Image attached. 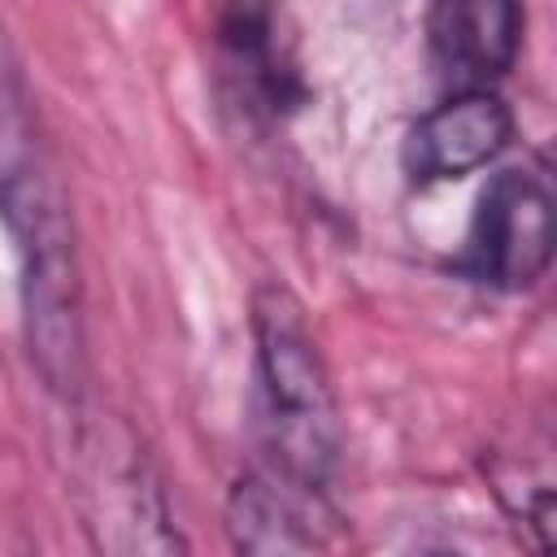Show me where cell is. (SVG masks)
Masks as SVG:
<instances>
[{
  "instance_id": "1",
  "label": "cell",
  "mask_w": 557,
  "mask_h": 557,
  "mask_svg": "<svg viewBox=\"0 0 557 557\" xmlns=\"http://www.w3.org/2000/svg\"><path fill=\"white\" fill-rule=\"evenodd\" d=\"M252 379L261 470L305 492H326L344 453L339 400L305 305L278 283L252 296Z\"/></svg>"
},
{
  "instance_id": "3",
  "label": "cell",
  "mask_w": 557,
  "mask_h": 557,
  "mask_svg": "<svg viewBox=\"0 0 557 557\" xmlns=\"http://www.w3.org/2000/svg\"><path fill=\"white\" fill-rule=\"evenodd\" d=\"M553 248H557L553 170L544 157H531L487 178V187L474 200L461 252L453 257V270L492 292H527L548 274Z\"/></svg>"
},
{
  "instance_id": "4",
  "label": "cell",
  "mask_w": 557,
  "mask_h": 557,
  "mask_svg": "<svg viewBox=\"0 0 557 557\" xmlns=\"http://www.w3.org/2000/svg\"><path fill=\"white\" fill-rule=\"evenodd\" d=\"M83 496H87V527L100 535L104 548L144 553V548H183L170 531L165 496L126 426H100L83 444Z\"/></svg>"
},
{
  "instance_id": "5",
  "label": "cell",
  "mask_w": 557,
  "mask_h": 557,
  "mask_svg": "<svg viewBox=\"0 0 557 557\" xmlns=\"http://www.w3.org/2000/svg\"><path fill=\"white\" fill-rule=\"evenodd\" d=\"M513 144V109L496 87H453L440 104H431L400 144V165L409 183L435 187L457 183L483 165H492Z\"/></svg>"
},
{
  "instance_id": "7",
  "label": "cell",
  "mask_w": 557,
  "mask_h": 557,
  "mask_svg": "<svg viewBox=\"0 0 557 557\" xmlns=\"http://www.w3.org/2000/svg\"><path fill=\"white\" fill-rule=\"evenodd\" d=\"M335 522L326 492H305L270 470L235 479L226 496V531L239 553H313L335 540Z\"/></svg>"
},
{
  "instance_id": "2",
  "label": "cell",
  "mask_w": 557,
  "mask_h": 557,
  "mask_svg": "<svg viewBox=\"0 0 557 557\" xmlns=\"http://www.w3.org/2000/svg\"><path fill=\"white\" fill-rule=\"evenodd\" d=\"M0 222L22 265V331L39 379L57 396H78L83 383V278L74 226L57 183L26 152L0 165Z\"/></svg>"
},
{
  "instance_id": "8",
  "label": "cell",
  "mask_w": 557,
  "mask_h": 557,
  "mask_svg": "<svg viewBox=\"0 0 557 557\" xmlns=\"http://www.w3.org/2000/svg\"><path fill=\"white\" fill-rule=\"evenodd\" d=\"M522 0H435L431 52L453 87L500 83L522 52Z\"/></svg>"
},
{
  "instance_id": "6",
  "label": "cell",
  "mask_w": 557,
  "mask_h": 557,
  "mask_svg": "<svg viewBox=\"0 0 557 557\" xmlns=\"http://www.w3.org/2000/svg\"><path fill=\"white\" fill-rule=\"evenodd\" d=\"M218 74L248 117H283L305 100V78L274 0H231L218 22Z\"/></svg>"
}]
</instances>
